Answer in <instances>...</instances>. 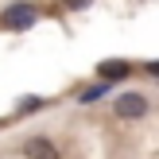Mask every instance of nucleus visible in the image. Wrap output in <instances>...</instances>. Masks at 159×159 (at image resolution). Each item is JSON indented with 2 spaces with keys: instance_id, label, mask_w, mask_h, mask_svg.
I'll return each instance as SVG.
<instances>
[{
  "instance_id": "1",
  "label": "nucleus",
  "mask_w": 159,
  "mask_h": 159,
  "mask_svg": "<svg viewBox=\"0 0 159 159\" xmlns=\"http://www.w3.org/2000/svg\"><path fill=\"white\" fill-rule=\"evenodd\" d=\"M35 20H39V12H35V4H8L4 8V16H0V23H4L8 31H27V27H35Z\"/></svg>"
},
{
  "instance_id": "2",
  "label": "nucleus",
  "mask_w": 159,
  "mask_h": 159,
  "mask_svg": "<svg viewBox=\"0 0 159 159\" xmlns=\"http://www.w3.org/2000/svg\"><path fill=\"white\" fill-rule=\"evenodd\" d=\"M144 113H148V101L140 97V93H124V97H116V116H128V120H140Z\"/></svg>"
},
{
  "instance_id": "3",
  "label": "nucleus",
  "mask_w": 159,
  "mask_h": 159,
  "mask_svg": "<svg viewBox=\"0 0 159 159\" xmlns=\"http://www.w3.org/2000/svg\"><path fill=\"white\" fill-rule=\"evenodd\" d=\"M23 155H27V159H62V155H58V148H54L51 140H43V136L27 140V144H23Z\"/></svg>"
},
{
  "instance_id": "4",
  "label": "nucleus",
  "mask_w": 159,
  "mask_h": 159,
  "mask_svg": "<svg viewBox=\"0 0 159 159\" xmlns=\"http://www.w3.org/2000/svg\"><path fill=\"white\" fill-rule=\"evenodd\" d=\"M128 74H132V62H124V58L101 62V78H105V82H116V78H128Z\"/></svg>"
},
{
  "instance_id": "5",
  "label": "nucleus",
  "mask_w": 159,
  "mask_h": 159,
  "mask_svg": "<svg viewBox=\"0 0 159 159\" xmlns=\"http://www.w3.org/2000/svg\"><path fill=\"white\" fill-rule=\"evenodd\" d=\"M105 89H109V85L97 82V85H89V89H82V97H78V101H97V97H105Z\"/></svg>"
},
{
  "instance_id": "6",
  "label": "nucleus",
  "mask_w": 159,
  "mask_h": 159,
  "mask_svg": "<svg viewBox=\"0 0 159 159\" xmlns=\"http://www.w3.org/2000/svg\"><path fill=\"white\" fill-rule=\"evenodd\" d=\"M62 4H66V8H85L89 0H62Z\"/></svg>"
}]
</instances>
